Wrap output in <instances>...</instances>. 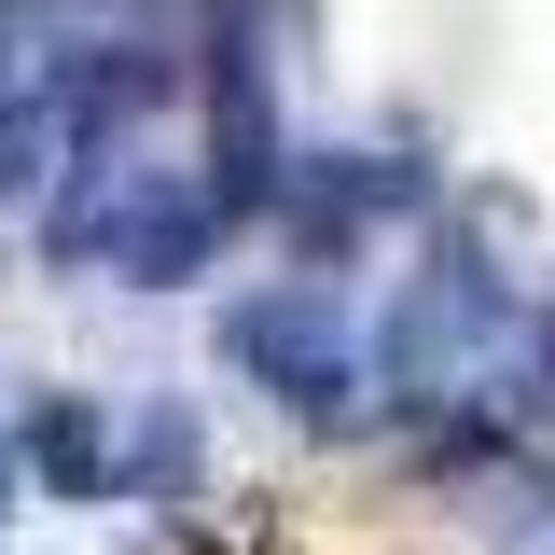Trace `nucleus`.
I'll return each mask as SVG.
<instances>
[{"instance_id": "obj_1", "label": "nucleus", "mask_w": 555, "mask_h": 555, "mask_svg": "<svg viewBox=\"0 0 555 555\" xmlns=\"http://www.w3.org/2000/svg\"><path fill=\"white\" fill-rule=\"evenodd\" d=\"M56 236V264H112V278H181L208 264V236H222V208L195 181H83V195L42 222Z\"/></svg>"}, {"instance_id": "obj_2", "label": "nucleus", "mask_w": 555, "mask_h": 555, "mask_svg": "<svg viewBox=\"0 0 555 555\" xmlns=\"http://www.w3.org/2000/svg\"><path fill=\"white\" fill-rule=\"evenodd\" d=\"M222 361H250L278 403H306V416H347V334H334V292H250L236 320H222Z\"/></svg>"}, {"instance_id": "obj_3", "label": "nucleus", "mask_w": 555, "mask_h": 555, "mask_svg": "<svg viewBox=\"0 0 555 555\" xmlns=\"http://www.w3.org/2000/svg\"><path fill=\"white\" fill-rule=\"evenodd\" d=\"M14 444H28V473L56 486V500H112V416L98 403H42Z\"/></svg>"}, {"instance_id": "obj_4", "label": "nucleus", "mask_w": 555, "mask_h": 555, "mask_svg": "<svg viewBox=\"0 0 555 555\" xmlns=\"http://www.w3.org/2000/svg\"><path fill=\"white\" fill-rule=\"evenodd\" d=\"M139 486H195V416L181 403H153L126 444H112V500H139Z\"/></svg>"}, {"instance_id": "obj_5", "label": "nucleus", "mask_w": 555, "mask_h": 555, "mask_svg": "<svg viewBox=\"0 0 555 555\" xmlns=\"http://www.w3.org/2000/svg\"><path fill=\"white\" fill-rule=\"evenodd\" d=\"M0 500H14V444H0Z\"/></svg>"}]
</instances>
